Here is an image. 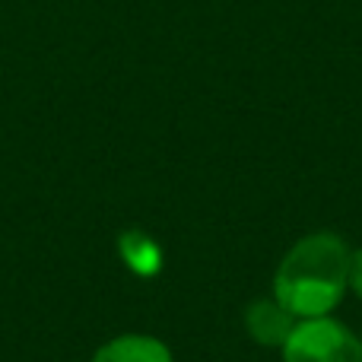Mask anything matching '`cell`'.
Masks as SVG:
<instances>
[{"mask_svg":"<svg viewBox=\"0 0 362 362\" xmlns=\"http://www.w3.org/2000/svg\"><path fill=\"white\" fill-rule=\"evenodd\" d=\"M93 362H172V353L163 340L146 334H124V337L105 344L93 356Z\"/></svg>","mask_w":362,"mask_h":362,"instance_id":"277c9868","label":"cell"},{"mask_svg":"<svg viewBox=\"0 0 362 362\" xmlns=\"http://www.w3.org/2000/svg\"><path fill=\"white\" fill-rule=\"evenodd\" d=\"M346 242L334 232L305 235L286 251L274 276V299L293 318H325L337 308L350 270Z\"/></svg>","mask_w":362,"mask_h":362,"instance_id":"6da1fadb","label":"cell"},{"mask_svg":"<svg viewBox=\"0 0 362 362\" xmlns=\"http://www.w3.org/2000/svg\"><path fill=\"white\" fill-rule=\"evenodd\" d=\"M118 251H121L127 267L140 276H153V274H159V267H163V251H159V245L153 242L146 232H137V229L121 232Z\"/></svg>","mask_w":362,"mask_h":362,"instance_id":"5b68a950","label":"cell"},{"mask_svg":"<svg viewBox=\"0 0 362 362\" xmlns=\"http://www.w3.org/2000/svg\"><path fill=\"white\" fill-rule=\"evenodd\" d=\"M245 327H248L251 340L261 346H283L286 337L293 334L296 321L276 299H257L245 312Z\"/></svg>","mask_w":362,"mask_h":362,"instance_id":"3957f363","label":"cell"},{"mask_svg":"<svg viewBox=\"0 0 362 362\" xmlns=\"http://www.w3.org/2000/svg\"><path fill=\"white\" fill-rule=\"evenodd\" d=\"M346 286L362 299V248L350 255V270H346Z\"/></svg>","mask_w":362,"mask_h":362,"instance_id":"8992f818","label":"cell"},{"mask_svg":"<svg viewBox=\"0 0 362 362\" xmlns=\"http://www.w3.org/2000/svg\"><path fill=\"white\" fill-rule=\"evenodd\" d=\"M283 362H362V340L334 318H302L286 337Z\"/></svg>","mask_w":362,"mask_h":362,"instance_id":"7a4b0ae2","label":"cell"}]
</instances>
